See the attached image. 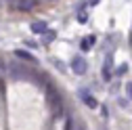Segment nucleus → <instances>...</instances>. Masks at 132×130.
Masks as SVG:
<instances>
[{
    "instance_id": "nucleus-1",
    "label": "nucleus",
    "mask_w": 132,
    "mask_h": 130,
    "mask_svg": "<svg viewBox=\"0 0 132 130\" xmlns=\"http://www.w3.org/2000/svg\"><path fill=\"white\" fill-rule=\"evenodd\" d=\"M9 76H11V80H15V82H21V80L34 76V74L19 61H9Z\"/></svg>"
},
{
    "instance_id": "nucleus-2",
    "label": "nucleus",
    "mask_w": 132,
    "mask_h": 130,
    "mask_svg": "<svg viewBox=\"0 0 132 130\" xmlns=\"http://www.w3.org/2000/svg\"><path fill=\"white\" fill-rule=\"evenodd\" d=\"M86 69H88V65H86V59L84 57H73L71 59V71L76 76H84Z\"/></svg>"
},
{
    "instance_id": "nucleus-3",
    "label": "nucleus",
    "mask_w": 132,
    "mask_h": 130,
    "mask_svg": "<svg viewBox=\"0 0 132 130\" xmlns=\"http://www.w3.org/2000/svg\"><path fill=\"white\" fill-rule=\"evenodd\" d=\"M80 99H82V103H84L86 107H90V109L98 107V101L94 99V94H92L88 88H82V90H80Z\"/></svg>"
},
{
    "instance_id": "nucleus-4",
    "label": "nucleus",
    "mask_w": 132,
    "mask_h": 130,
    "mask_svg": "<svg viewBox=\"0 0 132 130\" xmlns=\"http://www.w3.org/2000/svg\"><path fill=\"white\" fill-rule=\"evenodd\" d=\"M15 57H17V59H23V61H27V63H38V61H36V57L31 55V53L21 51V48H19V51H15Z\"/></svg>"
},
{
    "instance_id": "nucleus-5",
    "label": "nucleus",
    "mask_w": 132,
    "mask_h": 130,
    "mask_svg": "<svg viewBox=\"0 0 132 130\" xmlns=\"http://www.w3.org/2000/svg\"><path fill=\"white\" fill-rule=\"evenodd\" d=\"M111 55H107V59H105V65H103V80H107L109 82V78H111Z\"/></svg>"
},
{
    "instance_id": "nucleus-6",
    "label": "nucleus",
    "mask_w": 132,
    "mask_h": 130,
    "mask_svg": "<svg viewBox=\"0 0 132 130\" xmlns=\"http://www.w3.org/2000/svg\"><path fill=\"white\" fill-rule=\"evenodd\" d=\"M31 31H34V34H46L48 27H46L44 21H34V23H31Z\"/></svg>"
},
{
    "instance_id": "nucleus-7",
    "label": "nucleus",
    "mask_w": 132,
    "mask_h": 130,
    "mask_svg": "<svg viewBox=\"0 0 132 130\" xmlns=\"http://www.w3.org/2000/svg\"><path fill=\"white\" fill-rule=\"evenodd\" d=\"M92 44H94V36H84L82 42H80V48H82V51H90Z\"/></svg>"
},
{
    "instance_id": "nucleus-8",
    "label": "nucleus",
    "mask_w": 132,
    "mask_h": 130,
    "mask_svg": "<svg viewBox=\"0 0 132 130\" xmlns=\"http://www.w3.org/2000/svg\"><path fill=\"white\" fill-rule=\"evenodd\" d=\"M36 2H38V0H19V9L21 11H31L36 6Z\"/></svg>"
},
{
    "instance_id": "nucleus-9",
    "label": "nucleus",
    "mask_w": 132,
    "mask_h": 130,
    "mask_svg": "<svg viewBox=\"0 0 132 130\" xmlns=\"http://www.w3.org/2000/svg\"><path fill=\"white\" fill-rule=\"evenodd\" d=\"M4 76H9V63L0 59V78H4Z\"/></svg>"
},
{
    "instance_id": "nucleus-10",
    "label": "nucleus",
    "mask_w": 132,
    "mask_h": 130,
    "mask_svg": "<svg viewBox=\"0 0 132 130\" xmlns=\"http://www.w3.org/2000/svg\"><path fill=\"white\" fill-rule=\"evenodd\" d=\"M78 21H80V23H86V21H88V13H86L84 9L78 11Z\"/></svg>"
},
{
    "instance_id": "nucleus-11",
    "label": "nucleus",
    "mask_w": 132,
    "mask_h": 130,
    "mask_svg": "<svg viewBox=\"0 0 132 130\" xmlns=\"http://www.w3.org/2000/svg\"><path fill=\"white\" fill-rule=\"evenodd\" d=\"M42 36H44V42H51L55 38V31H46V34H42Z\"/></svg>"
},
{
    "instance_id": "nucleus-12",
    "label": "nucleus",
    "mask_w": 132,
    "mask_h": 130,
    "mask_svg": "<svg viewBox=\"0 0 132 130\" xmlns=\"http://www.w3.org/2000/svg\"><path fill=\"white\" fill-rule=\"evenodd\" d=\"M69 130H84V126H82V122H78V124H76V128L69 124Z\"/></svg>"
},
{
    "instance_id": "nucleus-13",
    "label": "nucleus",
    "mask_w": 132,
    "mask_h": 130,
    "mask_svg": "<svg viewBox=\"0 0 132 130\" xmlns=\"http://www.w3.org/2000/svg\"><path fill=\"white\" fill-rule=\"evenodd\" d=\"M126 71H128V65H122V67L118 69V74H120V76H122V74H126Z\"/></svg>"
},
{
    "instance_id": "nucleus-14",
    "label": "nucleus",
    "mask_w": 132,
    "mask_h": 130,
    "mask_svg": "<svg viewBox=\"0 0 132 130\" xmlns=\"http://www.w3.org/2000/svg\"><path fill=\"white\" fill-rule=\"evenodd\" d=\"M98 2H101V0H88V4H90V6H96Z\"/></svg>"
},
{
    "instance_id": "nucleus-15",
    "label": "nucleus",
    "mask_w": 132,
    "mask_h": 130,
    "mask_svg": "<svg viewBox=\"0 0 132 130\" xmlns=\"http://www.w3.org/2000/svg\"><path fill=\"white\" fill-rule=\"evenodd\" d=\"M126 90H128V94H130V99H132V84H128V86H126Z\"/></svg>"
},
{
    "instance_id": "nucleus-16",
    "label": "nucleus",
    "mask_w": 132,
    "mask_h": 130,
    "mask_svg": "<svg viewBox=\"0 0 132 130\" xmlns=\"http://www.w3.org/2000/svg\"><path fill=\"white\" fill-rule=\"evenodd\" d=\"M42 2H55V0H42Z\"/></svg>"
}]
</instances>
